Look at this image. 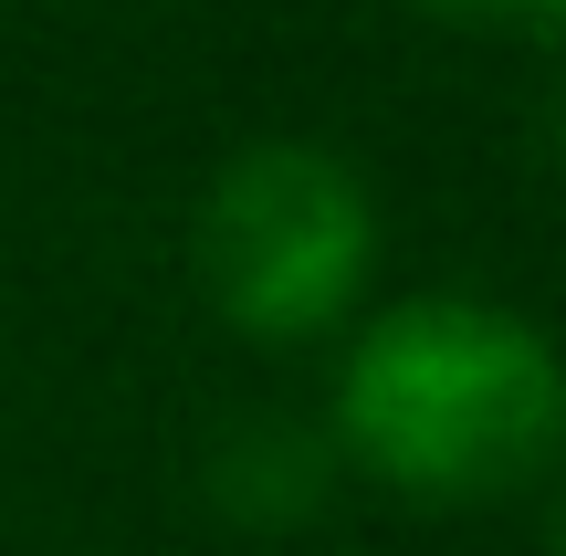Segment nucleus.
Instances as JSON below:
<instances>
[{"mask_svg":"<svg viewBox=\"0 0 566 556\" xmlns=\"http://www.w3.org/2000/svg\"><path fill=\"white\" fill-rule=\"evenodd\" d=\"M399 11L441 21V32H483V42H525V53H566V0H399Z\"/></svg>","mask_w":566,"mask_h":556,"instance_id":"7ed1b4c3","label":"nucleus"},{"mask_svg":"<svg viewBox=\"0 0 566 556\" xmlns=\"http://www.w3.org/2000/svg\"><path fill=\"white\" fill-rule=\"evenodd\" d=\"M325 452L399 504H504L566 462V347L493 294H399L346 326Z\"/></svg>","mask_w":566,"mask_h":556,"instance_id":"f257e3e1","label":"nucleus"},{"mask_svg":"<svg viewBox=\"0 0 566 556\" xmlns=\"http://www.w3.org/2000/svg\"><path fill=\"white\" fill-rule=\"evenodd\" d=\"M556 473H566V462H556ZM556 556H566V483H556Z\"/></svg>","mask_w":566,"mask_h":556,"instance_id":"20e7f679","label":"nucleus"},{"mask_svg":"<svg viewBox=\"0 0 566 556\" xmlns=\"http://www.w3.org/2000/svg\"><path fill=\"white\" fill-rule=\"evenodd\" d=\"M189 284L252 347H315L357 326L378 284V189L315 137H252L189 210Z\"/></svg>","mask_w":566,"mask_h":556,"instance_id":"f03ea898","label":"nucleus"}]
</instances>
